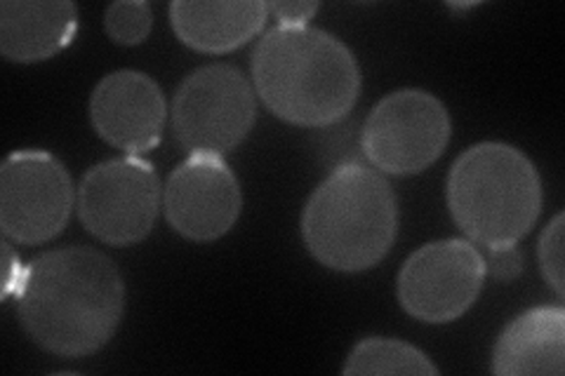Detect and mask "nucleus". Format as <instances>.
Instances as JSON below:
<instances>
[{"mask_svg":"<svg viewBox=\"0 0 565 376\" xmlns=\"http://www.w3.org/2000/svg\"><path fill=\"white\" fill-rule=\"evenodd\" d=\"M398 233V203L367 163H347L318 186L302 214V238L316 261L342 273L380 264Z\"/></svg>","mask_w":565,"mask_h":376,"instance_id":"nucleus-3","label":"nucleus"},{"mask_svg":"<svg viewBox=\"0 0 565 376\" xmlns=\"http://www.w3.org/2000/svg\"><path fill=\"white\" fill-rule=\"evenodd\" d=\"M486 280L483 255L467 240H438L419 247L403 264L398 301L405 313L444 325L465 315Z\"/></svg>","mask_w":565,"mask_h":376,"instance_id":"nucleus-9","label":"nucleus"},{"mask_svg":"<svg viewBox=\"0 0 565 376\" xmlns=\"http://www.w3.org/2000/svg\"><path fill=\"white\" fill-rule=\"evenodd\" d=\"M78 31V8L66 0L0 3V52L10 62H43L62 52Z\"/></svg>","mask_w":565,"mask_h":376,"instance_id":"nucleus-13","label":"nucleus"},{"mask_svg":"<svg viewBox=\"0 0 565 376\" xmlns=\"http://www.w3.org/2000/svg\"><path fill=\"white\" fill-rule=\"evenodd\" d=\"M450 132L444 101L424 89H398L370 111L361 153L367 165L386 174H417L444 155Z\"/></svg>","mask_w":565,"mask_h":376,"instance_id":"nucleus-6","label":"nucleus"},{"mask_svg":"<svg viewBox=\"0 0 565 376\" xmlns=\"http://www.w3.org/2000/svg\"><path fill=\"white\" fill-rule=\"evenodd\" d=\"M14 297L26 334L62 357L93 355L109 344L126 307L116 264L90 247H64L33 259Z\"/></svg>","mask_w":565,"mask_h":376,"instance_id":"nucleus-1","label":"nucleus"},{"mask_svg":"<svg viewBox=\"0 0 565 376\" xmlns=\"http://www.w3.org/2000/svg\"><path fill=\"white\" fill-rule=\"evenodd\" d=\"M269 6L259 0H177L170 6V22L184 45L220 55L247 43L267 24Z\"/></svg>","mask_w":565,"mask_h":376,"instance_id":"nucleus-14","label":"nucleus"},{"mask_svg":"<svg viewBox=\"0 0 565 376\" xmlns=\"http://www.w3.org/2000/svg\"><path fill=\"white\" fill-rule=\"evenodd\" d=\"M74 201L64 163L47 151H17L0 168V226L8 240L41 245L60 236Z\"/></svg>","mask_w":565,"mask_h":376,"instance_id":"nucleus-8","label":"nucleus"},{"mask_svg":"<svg viewBox=\"0 0 565 376\" xmlns=\"http://www.w3.org/2000/svg\"><path fill=\"white\" fill-rule=\"evenodd\" d=\"M253 80L267 109L302 128L344 120L361 95V68L334 35L311 26H276L253 52Z\"/></svg>","mask_w":565,"mask_h":376,"instance_id":"nucleus-2","label":"nucleus"},{"mask_svg":"<svg viewBox=\"0 0 565 376\" xmlns=\"http://www.w3.org/2000/svg\"><path fill=\"white\" fill-rule=\"evenodd\" d=\"M492 372L502 376H561L565 372V311L540 307L519 315L494 344Z\"/></svg>","mask_w":565,"mask_h":376,"instance_id":"nucleus-12","label":"nucleus"},{"mask_svg":"<svg viewBox=\"0 0 565 376\" xmlns=\"http://www.w3.org/2000/svg\"><path fill=\"white\" fill-rule=\"evenodd\" d=\"M563 214H556L540 238L542 273L558 299H563Z\"/></svg>","mask_w":565,"mask_h":376,"instance_id":"nucleus-17","label":"nucleus"},{"mask_svg":"<svg viewBox=\"0 0 565 376\" xmlns=\"http://www.w3.org/2000/svg\"><path fill=\"white\" fill-rule=\"evenodd\" d=\"M104 24L116 43L139 45L151 33L153 14L151 8L141 3V0H120V3H114L106 10Z\"/></svg>","mask_w":565,"mask_h":376,"instance_id":"nucleus-16","label":"nucleus"},{"mask_svg":"<svg viewBox=\"0 0 565 376\" xmlns=\"http://www.w3.org/2000/svg\"><path fill=\"white\" fill-rule=\"evenodd\" d=\"M24 268L26 266H22L20 257L14 255L12 245L6 240L3 243V299H10L17 292V288H20V282L24 278Z\"/></svg>","mask_w":565,"mask_h":376,"instance_id":"nucleus-20","label":"nucleus"},{"mask_svg":"<svg viewBox=\"0 0 565 376\" xmlns=\"http://www.w3.org/2000/svg\"><path fill=\"white\" fill-rule=\"evenodd\" d=\"M161 207L156 168L139 158L106 160L87 170L78 184L81 224L106 245L126 247L145 240Z\"/></svg>","mask_w":565,"mask_h":376,"instance_id":"nucleus-7","label":"nucleus"},{"mask_svg":"<svg viewBox=\"0 0 565 376\" xmlns=\"http://www.w3.org/2000/svg\"><path fill=\"white\" fill-rule=\"evenodd\" d=\"M448 207L473 243L516 245L540 217V174L519 149L483 141L455 160L448 176Z\"/></svg>","mask_w":565,"mask_h":376,"instance_id":"nucleus-4","label":"nucleus"},{"mask_svg":"<svg viewBox=\"0 0 565 376\" xmlns=\"http://www.w3.org/2000/svg\"><path fill=\"white\" fill-rule=\"evenodd\" d=\"M344 374H408L431 376L438 367L419 348L398 342V339L373 336L351 351Z\"/></svg>","mask_w":565,"mask_h":376,"instance_id":"nucleus-15","label":"nucleus"},{"mask_svg":"<svg viewBox=\"0 0 565 376\" xmlns=\"http://www.w3.org/2000/svg\"><path fill=\"white\" fill-rule=\"evenodd\" d=\"M269 14H274L280 26H307V22L318 12V3L309 0H286V3H267Z\"/></svg>","mask_w":565,"mask_h":376,"instance_id":"nucleus-19","label":"nucleus"},{"mask_svg":"<svg viewBox=\"0 0 565 376\" xmlns=\"http://www.w3.org/2000/svg\"><path fill=\"white\" fill-rule=\"evenodd\" d=\"M257 116L253 85L228 64L203 66L180 85L172 128L191 153L224 155L241 147Z\"/></svg>","mask_w":565,"mask_h":376,"instance_id":"nucleus-5","label":"nucleus"},{"mask_svg":"<svg viewBox=\"0 0 565 376\" xmlns=\"http://www.w3.org/2000/svg\"><path fill=\"white\" fill-rule=\"evenodd\" d=\"M243 193L222 155L191 153L163 189V210L180 236L210 243L226 236L241 217Z\"/></svg>","mask_w":565,"mask_h":376,"instance_id":"nucleus-10","label":"nucleus"},{"mask_svg":"<svg viewBox=\"0 0 565 376\" xmlns=\"http://www.w3.org/2000/svg\"><path fill=\"white\" fill-rule=\"evenodd\" d=\"M486 261V273L498 280H516L523 271V257L516 249V245H500V247H488Z\"/></svg>","mask_w":565,"mask_h":376,"instance_id":"nucleus-18","label":"nucleus"},{"mask_svg":"<svg viewBox=\"0 0 565 376\" xmlns=\"http://www.w3.org/2000/svg\"><path fill=\"white\" fill-rule=\"evenodd\" d=\"M97 135L128 153H145L161 141L168 106L163 89L139 71H116L104 76L90 99Z\"/></svg>","mask_w":565,"mask_h":376,"instance_id":"nucleus-11","label":"nucleus"}]
</instances>
